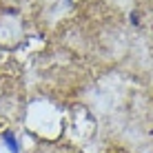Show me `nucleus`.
Masks as SVG:
<instances>
[{"label":"nucleus","mask_w":153,"mask_h":153,"mask_svg":"<svg viewBox=\"0 0 153 153\" xmlns=\"http://www.w3.org/2000/svg\"><path fill=\"white\" fill-rule=\"evenodd\" d=\"M0 138H2L4 146L9 149V153H20V142H18V138H16L11 131H4V133L0 135Z\"/></svg>","instance_id":"f257e3e1"}]
</instances>
